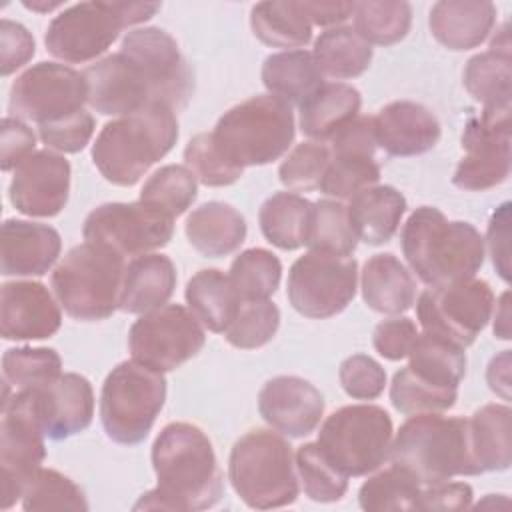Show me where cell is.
<instances>
[{"instance_id": "obj_1", "label": "cell", "mask_w": 512, "mask_h": 512, "mask_svg": "<svg viewBox=\"0 0 512 512\" xmlns=\"http://www.w3.org/2000/svg\"><path fill=\"white\" fill-rule=\"evenodd\" d=\"M88 104L104 116H128L152 104L182 110L194 94V74L176 40L162 28L128 32L120 52L84 72Z\"/></svg>"}, {"instance_id": "obj_2", "label": "cell", "mask_w": 512, "mask_h": 512, "mask_svg": "<svg viewBox=\"0 0 512 512\" xmlns=\"http://www.w3.org/2000/svg\"><path fill=\"white\" fill-rule=\"evenodd\" d=\"M150 458L158 486L142 494L134 510H206L220 502L224 478L210 438L196 424H166Z\"/></svg>"}, {"instance_id": "obj_3", "label": "cell", "mask_w": 512, "mask_h": 512, "mask_svg": "<svg viewBox=\"0 0 512 512\" xmlns=\"http://www.w3.org/2000/svg\"><path fill=\"white\" fill-rule=\"evenodd\" d=\"M400 244L412 272L430 288L474 278L486 256L484 238L470 222H452L434 206L408 216Z\"/></svg>"}, {"instance_id": "obj_4", "label": "cell", "mask_w": 512, "mask_h": 512, "mask_svg": "<svg viewBox=\"0 0 512 512\" xmlns=\"http://www.w3.org/2000/svg\"><path fill=\"white\" fill-rule=\"evenodd\" d=\"M178 140L176 110L152 104L106 122L92 144V162L116 186H134Z\"/></svg>"}, {"instance_id": "obj_5", "label": "cell", "mask_w": 512, "mask_h": 512, "mask_svg": "<svg viewBox=\"0 0 512 512\" xmlns=\"http://www.w3.org/2000/svg\"><path fill=\"white\" fill-rule=\"evenodd\" d=\"M388 458L410 470L422 486L446 482L454 476H478L470 426L464 416L410 414L392 438Z\"/></svg>"}, {"instance_id": "obj_6", "label": "cell", "mask_w": 512, "mask_h": 512, "mask_svg": "<svg viewBox=\"0 0 512 512\" xmlns=\"http://www.w3.org/2000/svg\"><path fill=\"white\" fill-rule=\"evenodd\" d=\"M228 480L238 498L256 510L294 504L300 494L290 442L266 428H254L234 442L228 458Z\"/></svg>"}, {"instance_id": "obj_7", "label": "cell", "mask_w": 512, "mask_h": 512, "mask_svg": "<svg viewBox=\"0 0 512 512\" xmlns=\"http://www.w3.org/2000/svg\"><path fill=\"white\" fill-rule=\"evenodd\" d=\"M210 134L222 156L244 170L282 158L294 142L296 122L288 102L258 94L224 112Z\"/></svg>"}, {"instance_id": "obj_8", "label": "cell", "mask_w": 512, "mask_h": 512, "mask_svg": "<svg viewBox=\"0 0 512 512\" xmlns=\"http://www.w3.org/2000/svg\"><path fill=\"white\" fill-rule=\"evenodd\" d=\"M126 262L118 252L84 242L70 248L50 276L64 312L80 322H98L120 310Z\"/></svg>"}, {"instance_id": "obj_9", "label": "cell", "mask_w": 512, "mask_h": 512, "mask_svg": "<svg viewBox=\"0 0 512 512\" xmlns=\"http://www.w3.org/2000/svg\"><path fill=\"white\" fill-rule=\"evenodd\" d=\"M166 402V378L136 360L110 370L100 392V422L116 444H140Z\"/></svg>"}, {"instance_id": "obj_10", "label": "cell", "mask_w": 512, "mask_h": 512, "mask_svg": "<svg viewBox=\"0 0 512 512\" xmlns=\"http://www.w3.org/2000/svg\"><path fill=\"white\" fill-rule=\"evenodd\" d=\"M392 438V418L382 406L350 404L326 416L316 442L342 474L356 478L388 460Z\"/></svg>"}, {"instance_id": "obj_11", "label": "cell", "mask_w": 512, "mask_h": 512, "mask_svg": "<svg viewBox=\"0 0 512 512\" xmlns=\"http://www.w3.org/2000/svg\"><path fill=\"white\" fill-rule=\"evenodd\" d=\"M44 428L34 390H16L4 382L0 420V506L12 508L46 458Z\"/></svg>"}, {"instance_id": "obj_12", "label": "cell", "mask_w": 512, "mask_h": 512, "mask_svg": "<svg viewBox=\"0 0 512 512\" xmlns=\"http://www.w3.org/2000/svg\"><path fill=\"white\" fill-rule=\"evenodd\" d=\"M494 312V292L486 280L468 278L428 288L418 296L416 316L426 334L460 348L474 344Z\"/></svg>"}, {"instance_id": "obj_13", "label": "cell", "mask_w": 512, "mask_h": 512, "mask_svg": "<svg viewBox=\"0 0 512 512\" xmlns=\"http://www.w3.org/2000/svg\"><path fill=\"white\" fill-rule=\"evenodd\" d=\"M204 342V326L182 304H164L142 314L128 332L132 360L162 374L194 358Z\"/></svg>"}, {"instance_id": "obj_14", "label": "cell", "mask_w": 512, "mask_h": 512, "mask_svg": "<svg viewBox=\"0 0 512 512\" xmlns=\"http://www.w3.org/2000/svg\"><path fill=\"white\" fill-rule=\"evenodd\" d=\"M358 262L352 256L306 252L288 272L286 294L292 308L314 320L340 314L356 296Z\"/></svg>"}, {"instance_id": "obj_15", "label": "cell", "mask_w": 512, "mask_h": 512, "mask_svg": "<svg viewBox=\"0 0 512 512\" xmlns=\"http://www.w3.org/2000/svg\"><path fill=\"white\" fill-rule=\"evenodd\" d=\"M82 234L86 242L136 258L172 240L174 218L144 200L108 202L86 216Z\"/></svg>"}, {"instance_id": "obj_16", "label": "cell", "mask_w": 512, "mask_h": 512, "mask_svg": "<svg viewBox=\"0 0 512 512\" xmlns=\"http://www.w3.org/2000/svg\"><path fill=\"white\" fill-rule=\"evenodd\" d=\"M452 184L460 190L484 192L510 176V104L484 106L468 118Z\"/></svg>"}, {"instance_id": "obj_17", "label": "cell", "mask_w": 512, "mask_h": 512, "mask_svg": "<svg viewBox=\"0 0 512 512\" xmlns=\"http://www.w3.org/2000/svg\"><path fill=\"white\" fill-rule=\"evenodd\" d=\"M86 102L82 72L58 62H38L14 80L8 110L14 118L42 126L84 110Z\"/></svg>"}, {"instance_id": "obj_18", "label": "cell", "mask_w": 512, "mask_h": 512, "mask_svg": "<svg viewBox=\"0 0 512 512\" xmlns=\"http://www.w3.org/2000/svg\"><path fill=\"white\" fill-rule=\"evenodd\" d=\"M126 28L114 2H80L60 12L46 30V50L70 64L102 56Z\"/></svg>"}, {"instance_id": "obj_19", "label": "cell", "mask_w": 512, "mask_h": 512, "mask_svg": "<svg viewBox=\"0 0 512 512\" xmlns=\"http://www.w3.org/2000/svg\"><path fill=\"white\" fill-rule=\"evenodd\" d=\"M70 162L54 150H36L24 158L10 180L12 206L34 218H52L62 212L70 196Z\"/></svg>"}, {"instance_id": "obj_20", "label": "cell", "mask_w": 512, "mask_h": 512, "mask_svg": "<svg viewBox=\"0 0 512 512\" xmlns=\"http://www.w3.org/2000/svg\"><path fill=\"white\" fill-rule=\"evenodd\" d=\"M258 412L276 432L304 438L320 426L324 398L314 384L300 376H274L258 394Z\"/></svg>"}, {"instance_id": "obj_21", "label": "cell", "mask_w": 512, "mask_h": 512, "mask_svg": "<svg viewBox=\"0 0 512 512\" xmlns=\"http://www.w3.org/2000/svg\"><path fill=\"white\" fill-rule=\"evenodd\" d=\"M0 298V332L4 340H46L60 330V306L42 282H4Z\"/></svg>"}, {"instance_id": "obj_22", "label": "cell", "mask_w": 512, "mask_h": 512, "mask_svg": "<svg viewBox=\"0 0 512 512\" xmlns=\"http://www.w3.org/2000/svg\"><path fill=\"white\" fill-rule=\"evenodd\" d=\"M42 428L48 438L64 440L86 430L94 416V390L76 372L60 374L50 386L34 390Z\"/></svg>"}, {"instance_id": "obj_23", "label": "cell", "mask_w": 512, "mask_h": 512, "mask_svg": "<svg viewBox=\"0 0 512 512\" xmlns=\"http://www.w3.org/2000/svg\"><path fill=\"white\" fill-rule=\"evenodd\" d=\"M376 144L390 156H418L432 150L442 134L438 118L422 104L396 100L374 116Z\"/></svg>"}, {"instance_id": "obj_24", "label": "cell", "mask_w": 512, "mask_h": 512, "mask_svg": "<svg viewBox=\"0 0 512 512\" xmlns=\"http://www.w3.org/2000/svg\"><path fill=\"white\" fill-rule=\"evenodd\" d=\"M62 238L48 224L8 218L2 224V274L42 276L58 260Z\"/></svg>"}, {"instance_id": "obj_25", "label": "cell", "mask_w": 512, "mask_h": 512, "mask_svg": "<svg viewBox=\"0 0 512 512\" xmlns=\"http://www.w3.org/2000/svg\"><path fill=\"white\" fill-rule=\"evenodd\" d=\"M496 24V6L488 0H440L430 8L432 36L448 50L478 48Z\"/></svg>"}, {"instance_id": "obj_26", "label": "cell", "mask_w": 512, "mask_h": 512, "mask_svg": "<svg viewBox=\"0 0 512 512\" xmlns=\"http://www.w3.org/2000/svg\"><path fill=\"white\" fill-rule=\"evenodd\" d=\"M176 288V266L166 254H142L126 264L120 310L146 314L164 306Z\"/></svg>"}, {"instance_id": "obj_27", "label": "cell", "mask_w": 512, "mask_h": 512, "mask_svg": "<svg viewBox=\"0 0 512 512\" xmlns=\"http://www.w3.org/2000/svg\"><path fill=\"white\" fill-rule=\"evenodd\" d=\"M190 246L208 258L236 252L246 240L244 216L226 202H206L190 212L184 226Z\"/></svg>"}, {"instance_id": "obj_28", "label": "cell", "mask_w": 512, "mask_h": 512, "mask_svg": "<svg viewBox=\"0 0 512 512\" xmlns=\"http://www.w3.org/2000/svg\"><path fill=\"white\" fill-rule=\"evenodd\" d=\"M348 218L358 240L380 246L392 240L406 212V198L394 186H368L348 202Z\"/></svg>"}, {"instance_id": "obj_29", "label": "cell", "mask_w": 512, "mask_h": 512, "mask_svg": "<svg viewBox=\"0 0 512 512\" xmlns=\"http://www.w3.org/2000/svg\"><path fill=\"white\" fill-rule=\"evenodd\" d=\"M362 298L374 312L402 314L416 300L412 272L390 252L374 254L362 268Z\"/></svg>"}, {"instance_id": "obj_30", "label": "cell", "mask_w": 512, "mask_h": 512, "mask_svg": "<svg viewBox=\"0 0 512 512\" xmlns=\"http://www.w3.org/2000/svg\"><path fill=\"white\" fill-rule=\"evenodd\" d=\"M360 92L346 82L320 84L300 106V130L316 140H330L360 112Z\"/></svg>"}, {"instance_id": "obj_31", "label": "cell", "mask_w": 512, "mask_h": 512, "mask_svg": "<svg viewBox=\"0 0 512 512\" xmlns=\"http://www.w3.org/2000/svg\"><path fill=\"white\" fill-rule=\"evenodd\" d=\"M470 426V446L478 474L508 470L512 464V410L506 404H484Z\"/></svg>"}, {"instance_id": "obj_32", "label": "cell", "mask_w": 512, "mask_h": 512, "mask_svg": "<svg viewBox=\"0 0 512 512\" xmlns=\"http://www.w3.org/2000/svg\"><path fill=\"white\" fill-rule=\"evenodd\" d=\"M184 296L188 308L210 332H224L242 304L230 276L218 268L198 270L188 280Z\"/></svg>"}, {"instance_id": "obj_33", "label": "cell", "mask_w": 512, "mask_h": 512, "mask_svg": "<svg viewBox=\"0 0 512 512\" xmlns=\"http://www.w3.org/2000/svg\"><path fill=\"white\" fill-rule=\"evenodd\" d=\"M314 202L296 192H276L268 196L258 212L264 238L280 250L306 246Z\"/></svg>"}, {"instance_id": "obj_34", "label": "cell", "mask_w": 512, "mask_h": 512, "mask_svg": "<svg viewBox=\"0 0 512 512\" xmlns=\"http://www.w3.org/2000/svg\"><path fill=\"white\" fill-rule=\"evenodd\" d=\"M322 78L312 52L306 50L270 54L262 64V84L272 96L282 98L290 106L306 100L320 84H324Z\"/></svg>"}, {"instance_id": "obj_35", "label": "cell", "mask_w": 512, "mask_h": 512, "mask_svg": "<svg viewBox=\"0 0 512 512\" xmlns=\"http://www.w3.org/2000/svg\"><path fill=\"white\" fill-rule=\"evenodd\" d=\"M314 62L322 76L348 80L364 74L372 62V48L350 26L324 30L314 42Z\"/></svg>"}, {"instance_id": "obj_36", "label": "cell", "mask_w": 512, "mask_h": 512, "mask_svg": "<svg viewBox=\"0 0 512 512\" xmlns=\"http://www.w3.org/2000/svg\"><path fill=\"white\" fill-rule=\"evenodd\" d=\"M250 28L262 44L272 48H302L312 40V24L300 2L268 0L254 4Z\"/></svg>"}, {"instance_id": "obj_37", "label": "cell", "mask_w": 512, "mask_h": 512, "mask_svg": "<svg viewBox=\"0 0 512 512\" xmlns=\"http://www.w3.org/2000/svg\"><path fill=\"white\" fill-rule=\"evenodd\" d=\"M422 494L420 480L406 468L390 462V466L372 474L358 490V502L368 512L418 510Z\"/></svg>"}, {"instance_id": "obj_38", "label": "cell", "mask_w": 512, "mask_h": 512, "mask_svg": "<svg viewBox=\"0 0 512 512\" xmlns=\"http://www.w3.org/2000/svg\"><path fill=\"white\" fill-rule=\"evenodd\" d=\"M408 358V368L414 374L438 386L458 388L466 374L464 348L426 332L418 334Z\"/></svg>"}, {"instance_id": "obj_39", "label": "cell", "mask_w": 512, "mask_h": 512, "mask_svg": "<svg viewBox=\"0 0 512 512\" xmlns=\"http://www.w3.org/2000/svg\"><path fill=\"white\" fill-rule=\"evenodd\" d=\"M462 82L468 94L474 100L482 102L484 106L510 104V96H512L510 50L490 48L486 52L472 56L466 62Z\"/></svg>"}, {"instance_id": "obj_40", "label": "cell", "mask_w": 512, "mask_h": 512, "mask_svg": "<svg viewBox=\"0 0 512 512\" xmlns=\"http://www.w3.org/2000/svg\"><path fill=\"white\" fill-rule=\"evenodd\" d=\"M354 30L368 44L392 46L406 38L412 24L408 2L366 0L354 2Z\"/></svg>"}, {"instance_id": "obj_41", "label": "cell", "mask_w": 512, "mask_h": 512, "mask_svg": "<svg viewBox=\"0 0 512 512\" xmlns=\"http://www.w3.org/2000/svg\"><path fill=\"white\" fill-rule=\"evenodd\" d=\"M356 244L358 238L352 230L346 204L334 198L314 202L306 246L332 256H352Z\"/></svg>"}, {"instance_id": "obj_42", "label": "cell", "mask_w": 512, "mask_h": 512, "mask_svg": "<svg viewBox=\"0 0 512 512\" xmlns=\"http://www.w3.org/2000/svg\"><path fill=\"white\" fill-rule=\"evenodd\" d=\"M228 276L242 300H268L280 286L282 262L266 248H248L234 258Z\"/></svg>"}, {"instance_id": "obj_43", "label": "cell", "mask_w": 512, "mask_h": 512, "mask_svg": "<svg viewBox=\"0 0 512 512\" xmlns=\"http://www.w3.org/2000/svg\"><path fill=\"white\" fill-rule=\"evenodd\" d=\"M62 374V358L52 348H10L2 356L4 382L16 390H42Z\"/></svg>"}, {"instance_id": "obj_44", "label": "cell", "mask_w": 512, "mask_h": 512, "mask_svg": "<svg viewBox=\"0 0 512 512\" xmlns=\"http://www.w3.org/2000/svg\"><path fill=\"white\" fill-rule=\"evenodd\" d=\"M458 388L438 386L418 374L408 366L398 370L390 384V402L402 414H424V412H444L456 404Z\"/></svg>"}, {"instance_id": "obj_45", "label": "cell", "mask_w": 512, "mask_h": 512, "mask_svg": "<svg viewBox=\"0 0 512 512\" xmlns=\"http://www.w3.org/2000/svg\"><path fill=\"white\" fill-rule=\"evenodd\" d=\"M198 196V180L188 166L168 164L158 168L142 186L140 200L164 210L172 218L182 216Z\"/></svg>"}, {"instance_id": "obj_46", "label": "cell", "mask_w": 512, "mask_h": 512, "mask_svg": "<svg viewBox=\"0 0 512 512\" xmlns=\"http://www.w3.org/2000/svg\"><path fill=\"white\" fill-rule=\"evenodd\" d=\"M296 470L304 494L314 502H338L348 490V476L342 474L322 452L318 442H306L296 450Z\"/></svg>"}, {"instance_id": "obj_47", "label": "cell", "mask_w": 512, "mask_h": 512, "mask_svg": "<svg viewBox=\"0 0 512 512\" xmlns=\"http://www.w3.org/2000/svg\"><path fill=\"white\" fill-rule=\"evenodd\" d=\"M22 508L32 510H88L82 488L54 468H40L22 492Z\"/></svg>"}, {"instance_id": "obj_48", "label": "cell", "mask_w": 512, "mask_h": 512, "mask_svg": "<svg viewBox=\"0 0 512 512\" xmlns=\"http://www.w3.org/2000/svg\"><path fill=\"white\" fill-rule=\"evenodd\" d=\"M280 328V310L268 300H242L234 320L224 330L226 340L240 350L266 346Z\"/></svg>"}, {"instance_id": "obj_49", "label": "cell", "mask_w": 512, "mask_h": 512, "mask_svg": "<svg viewBox=\"0 0 512 512\" xmlns=\"http://www.w3.org/2000/svg\"><path fill=\"white\" fill-rule=\"evenodd\" d=\"M330 164V148L324 142L308 140L298 144L280 164V182L292 192L318 190Z\"/></svg>"}, {"instance_id": "obj_50", "label": "cell", "mask_w": 512, "mask_h": 512, "mask_svg": "<svg viewBox=\"0 0 512 512\" xmlns=\"http://www.w3.org/2000/svg\"><path fill=\"white\" fill-rule=\"evenodd\" d=\"M380 180V166L374 158L332 156L320 182V192L334 200H350L356 192L374 186Z\"/></svg>"}, {"instance_id": "obj_51", "label": "cell", "mask_w": 512, "mask_h": 512, "mask_svg": "<svg viewBox=\"0 0 512 512\" xmlns=\"http://www.w3.org/2000/svg\"><path fill=\"white\" fill-rule=\"evenodd\" d=\"M184 162L192 170L198 182L204 186L220 188V186H230L240 180L244 174L242 168L230 164L222 152L216 148L212 134L202 132L196 134L184 148Z\"/></svg>"}, {"instance_id": "obj_52", "label": "cell", "mask_w": 512, "mask_h": 512, "mask_svg": "<svg viewBox=\"0 0 512 512\" xmlns=\"http://www.w3.org/2000/svg\"><path fill=\"white\" fill-rule=\"evenodd\" d=\"M340 386L350 398L374 400L384 392L386 370L368 354H352L338 368Z\"/></svg>"}, {"instance_id": "obj_53", "label": "cell", "mask_w": 512, "mask_h": 512, "mask_svg": "<svg viewBox=\"0 0 512 512\" xmlns=\"http://www.w3.org/2000/svg\"><path fill=\"white\" fill-rule=\"evenodd\" d=\"M94 134V116L86 110H80L72 116H66L56 122L38 126V136L48 150L76 154L86 148Z\"/></svg>"}, {"instance_id": "obj_54", "label": "cell", "mask_w": 512, "mask_h": 512, "mask_svg": "<svg viewBox=\"0 0 512 512\" xmlns=\"http://www.w3.org/2000/svg\"><path fill=\"white\" fill-rule=\"evenodd\" d=\"M376 132L374 116H356L346 126H342L330 140L328 148L332 156H352V158H374L376 152Z\"/></svg>"}, {"instance_id": "obj_55", "label": "cell", "mask_w": 512, "mask_h": 512, "mask_svg": "<svg viewBox=\"0 0 512 512\" xmlns=\"http://www.w3.org/2000/svg\"><path fill=\"white\" fill-rule=\"evenodd\" d=\"M418 328L414 324V320L406 318V316H398V318H388L382 320L372 334V344L374 350L386 358V360H402L410 354L416 338H418Z\"/></svg>"}, {"instance_id": "obj_56", "label": "cell", "mask_w": 512, "mask_h": 512, "mask_svg": "<svg viewBox=\"0 0 512 512\" xmlns=\"http://www.w3.org/2000/svg\"><path fill=\"white\" fill-rule=\"evenodd\" d=\"M36 52L34 36L20 22L2 18L0 22V68L2 76H10L30 62Z\"/></svg>"}, {"instance_id": "obj_57", "label": "cell", "mask_w": 512, "mask_h": 512, "mask_svg": "<svg viewBox=\"0 0 512 512\" xmlns=\"http://www.w3.org/2000/svg\"><path fill=\"white\" fill-rule=\"evenodd\" d=\"M2 140H0V164L4 172L14 170L24 158H28L36 146V134L32 132V128L14 116H6L2 120V128H0Z\"/></svg>"}, {"instance_id": "obj_58", "label": "cell", "mask_w": 512, "mask_h": 512, "mask_svg": "<svg viewBox=\"0 0 512 512\" xmlns=\"http://www.w3.org/2000/svg\"><path fill=\"white\" fill-rule=\"evenodd\" d=\"M510 202L498 206L488 222V250L492 264L504 282L510 280Z\"/></svg>"}, {"instance_id": "obj_59", "label": "cell", "mask_w": 512, "mask_h": 512, "mask_svg": "<svg viewBox=\"0 0 512 512\" xmlns=\"http://www.w3.org/2000/svg\"><path fill=\"white\" fill-rule=\"evenodd\" d=\"M472 486L466 482H438L422 488L418 510H464L472 504Z\"/></svg>"}, {"instance_id": "obj_60", "label": "cell", "mask_w": 512, "mask_h": 512, "mask_svg": "<svg viewBox=\"0 0 512 512\" xmlns=\"http://www.w3.org/2000/svg\"><path fill=\"white\" fill-rule=\"evenodd\" d=\"M302 12L316 26H338L354 14V2H330V0H304Z\"/></svg>"}, {"instance_id": "obj_61", "label": "cell", "mask_w": 512, "mask_h": 512, "mask_svg": "<svg viewBox=\"0 0 512 512\" xmlns=\"http://www.w3.org/2000/svg\"><path fill=\"white\" fill-rule=\"evenodd\" d=\"M486 382L502 400H510V350L494 356L486 370Z\"/></svg>"}, {"instance_id": "obj_62", "label": "cell", "mask_w": 512, "mask_h": 512, "mask_svg": "<svg viewBox=\"0 0 512 512\" xmlns=\"http://www.w3.org/2000/svg\"><path fill=\"white\" fill-rule=\"evenodd\" d=\"M496 304L494 314V336L500 340H510V292H504Z\"/></svg>"}, {"instance_id": "obj_63", "label": "cell", "mask_w": 512, "mask_h": 512, "mask_svg": "<svg viewBox=\"0 0 512 512\" xmlns=\"http://www.w3.org/2000/svg\"><path fill=\"white\" fill-rule=\"evenodd\" d=\"M26 8H30V10H34V12H50V10H54V8H58V6H62V2H46V0H24L22 2Z\"/></svg>"}]
</instances>
